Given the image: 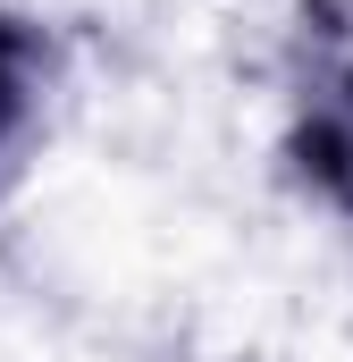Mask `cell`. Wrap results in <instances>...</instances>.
Segmentation results:
<instances>
[{"mask_svg": "<svg viewBox=\"0 0 353 362\" xmlns=\"http://www.w3.org/2000/svg\"><path fill=\"white\" fill-rule=\"evenodd\" d=\"M286 169L294 185L353 219V25L320 8L311 42H303V76H294V118H286Z\"/></svg>", "mask_w": 353, "mask_h": 362, "instance_id": "cell-1", "label": "cell"}, {"mask_svg": "<svg viewBox=\"0 0 353 362\" xmlns=\"http://www.w3.org/2000/svg\"><path fill=\"white\" fill-rule=\"evenodd\" d=\"M42 85H51V34L34 17H0V152L34 127Z\"/></svg>", "mask_w": 353, "mask_h": 362, "instance_id": "cell-2", "label": "cell"}]
</instances>
